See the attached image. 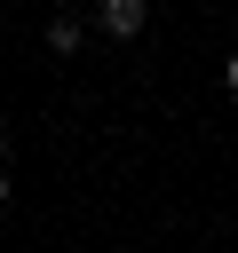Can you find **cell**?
Returning <instances> with one entry per match:
<instances>
[{
	"label": "cell",
	"mask_w": 238,
	"mask_h": 253,
	"mask_svg": "<svg viewBox=\"0 0 238 253\" xmlns=\"http://www.w3.org/2000/svg\"><path fill=\"white\" fill-rule=\"evenodd\" d=\"M151 24V0H95V32L103 40H143Z\"/></svg>",
	"instance_id": "obj_1"
},
{
	"label": "cell",
	"mask_w": 238,
	"mask_h": 253,
	"mask_svg": "<svg viewBox=\"0 0 238 253\" xmlns=\"http://www.w3.org/2000/svg\"><path fill=\"white\" fill-rule=\"evenodd\" d=\"M48 47H56L63 63H71V55L87 47V24H79V16H48Z\"/></svg>",
	"instance_id": "obj_2"
},
{
	"label": "cell",
	"mask_w": 238,
	"mask_h": 253,
	"mask_svg": "<svg viewBox=\"0 0 238 253\" xmlns=\"http://www.w3.org/2000/svg\"><path fill=\"white\" fill-rule=\"evenodd\" d=\"M222 87H230V95H238V47H230V55H222Z\"/></svg>",
	"instance_id": "obj_3"
},
{
	"label": "cell",
	"mask_w": 238,
	"mask_h": 253,
	"mask_svg": "<svg viewBox=\"0 0 238 253\" xmlns=\"http://www.w3.org/2000/svg\"><path fill=\"white\" fill-rule=\"evenodd\" d=\"M0 206H8V166H0Z\"/></svg>",
	"instance_id": "obj_4"
},
{
	"label": "cell",
	"mask_w": 238,
	"mask_h": 253,
	"mask_svg": "<svg viewBox=\"0 0 238 253\" xmlns=\"http://www.w3.org/2000/svg\"><path fill=\"white\" fill-rule=\"evenodd\" d=\"M0 166H8V126H0Z\"/></svg>",
	"instance_id": "obj_5"
}]
</instances>
